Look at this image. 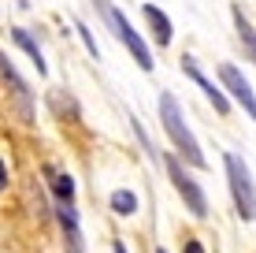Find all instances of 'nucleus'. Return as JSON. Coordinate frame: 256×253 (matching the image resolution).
<instances>
[{
    "label": "nucleus",
    "mask_w": 256,
    "mask_h": 253,
    "mask_svg": "<svg viewBox=\"0 0 256 253\" xmlns=\"http://www.w3.org/2000/svg\"><path fill=\"white\" fill-rule=\"evenodd\" d=\"M48 108L56 112L60 119H78L82 112H78V101L70 97V93H64V90H52L48 93Z\"/></svg>",
    "instance_id": "nucleus-13"
},
{
    "label": "nucleus",
    "mask_w": 256,
    "mask_h": 253,
    "mask_svg": "<svg viewBox=\"0 0 256 253\" xmlns=\"http://www.w3.org/2000/svg\"><path fill=\"white\" fill-rule=\"evenodd\" d=\"M141 15H145V23H148V34H152L156 49H167V45H171L174 26H171V19H167V12H164V8L145 4V8H141Z\"/></svg>",
    "instance_id": "nucleus-10"
},
{
    "label": "nucleus",
    "mask_w": 256,
    "mask_h": 253,
    "mask_svg": "<svg viewBox=\"0 0 256 253\" xmlns=\"http://www.w3.org/2000/svg\"><path fill=\"white\" fill-rule=\"evenodd\" d=\"M112 253H130V249H126V242H122V238H116V242H112Z\"/></svg>",
    "instance_id": "nucleus-18"
},
{
    "label": "nucleus",
    "mask_w": 256,
    "mask_h": 253,
    "mask_svg": "<svg viewBox=\"0 0 256 253\" xmlns=\"http://www.w3.org/2000/svg\"><path fill=\"white\" fill-rule=\"evenodd\" d=\"M156 112H160V127L167 134V142H171V149L182 156V160L190 164V168H208L204 160V149H200V142L193 138V130L186 123V112H182V104L174 93H160V101H156Z\"/></svg>",
    "instance_id": "nucleus-1"
},
{
    "label": "nucleus",
    "mask_w": 256,
    "mask_h": 253,
    "mask_svg": "<svg viewBox=\"0 0 256 253\" xmlns=\"http://www.w3.org/2000/svg\"><path fill=\"white\" fill-rule=\"evenodd\" d=\"M4 190H8V164L0 160V194H4Z\"/></svg>",
    "instance_id": "nucleus-17"
},
{
    "label": "nucleus",
    "mask_w": 256,
    "mask_h": 253,
    "mask_svg": "<svg viewBox=\"0 0 256 253\" xmlns=\"http://www.w3.org/2000/svg\"><path fill=\"white\" fill-rule=\"evenodd\" d=\"M45 179L52 182V197H56V201L74 205V179L64 175V171H52V168H45Z\"/></svg>",
    "instance_id": "nucleus-12"
},
{
    "label": "nucleus",
    "mask_w": 256,
    "mask_h": 253,
    "mask_svg": "<svg viewBox=\"0 0 256 253\" xmlns=\"http://www.w3.org/2000/svg\"><path fill=\"white\" fill-rule=\"evenodd\" d=\"M0 86L8 90V97H12V108L15 116L22 119V123H34V93L30 86H26V78L15 71V64L0 52Z\"/></svg>",
    "instance_id": "nucleus-5"
},
{
    "label": "nucleus",
    "mask_w": 256,
    "mask_h": 253,
    "mask_svg": "<svg viewBox=\"0 0 256 253\" xmlns=\"http://www.w3.org/2000/svg\"><path fill=\"white\" fill-rule=\"evenodd\" d=\"M93 8H96V15H100V23L112 30V38H116L119 45H126V52L134 56V64L141 67V71H152V67H156L152 49H148V41L134 30V23H130L112 0H93Z\"/></svg>",
    "instance_id": "nucleus-2"
},
{
    "label": "nucleus",
    "mask_w": 256,
    "mask_h": 253,
    "mask_svg": "<svg viewBox=\"0 0 256 253\" xmlns=\"http://www.w3.org/2000/svg\"><path fill=\"white\" fill-rule=\"evenodd\" d=\"M12 41H15V45H19V49H22V52H26V56H30V60H34V67H38V75L45 78V75H48V64H45V52H41L38 38H34L30 30H22V26H12Z\"/></svg>",
    "instance_id": "nucleus-11"
},
{
    "label": "nucleus",
    "mask_w": 256,
    "mask_h": 253,
    "mask_svg": "<svg viewBox=\"0 0 256 253\" xmlns=\"http://www.w3.org/2000/svg\"><path fill=\"white\" fill-rule=\"evenodd\" d=\"M112 212L116 216H134L138 212V194L134 190H116V194H112Z\"/></svg>",
    "instance_id": "nucleus-14"
},
{
    "label": "nucleus",
    "mask_w": 256,
    "mask_h": 253,
    "mask_svg": "<svg viewBox=\"0 0 256 253\" xmlns=\"http://www.w3.org/2000/svg\"><path fill=\"white\" fill-rule=\"evenodd\" d=\"M74 30H78V38L86 41L90 56H93V60H100V49H96V41H93V34H90V26H86V23H74Z\"/></svg>",
    "instance_id": "nucleus-15"
},
{
    "label": "nucleus",
    "mask_w": 256,
    "mask_h": 253,
    "mask_svg": "<svg viewBox=\"0 0 256 253\" xmlns=\"http://www.w3.org/2000/svg\"><path fill=\"white\" fill-rule=\"evenodd\" d=\"M190 164L182 160L178 153H164V175L171 179V186L178 190L182 205H186V212L193 220H208V197H204V186H200L197 179L190 175Z\"/></svg>",
    "instance_id": "nucleus-4"
},
{
    "label": "nucleus",
    "mask_w": 256,
    "mask_h": 253,
    "mask_svg": "<svg viewBox=\"0 0 256 253\" xmlns=\"http://www.w3.org/2000/svg\"><path fill=\"white\" fill-rule=\"evenodd\" d=\"M182 253H208L200 238H182Z\"/></svg>",
    "instance_id": "nucleus-16"
},
{
    "label": "nucleus",
    "mask_w": 256,
    "mask_h": 253,
    "mask_svg": "<svg viewBox=\"0 0 256 253\" xmlns=\"http://www.w3.org/2000/svg\"><path fill=\"white\" fill-rule=\"evenodd\" d=\"M216 75H219V86L226 90V97L238 101V108H245V116H249L252 123H256V90L249 86V78L238 71L234 64H219V67H216Z\"/></svg>",
    "instance_id": "nucleus-6"
},
{
    "label": "nucleus",
    "mask_w": 256,
    "mask_h": 253,
    "mask_svg": "<svg viewBox=\"0 0 256 253\" xmlns=\"http://www.w3.org/2000/svg\"><path fill=\"white\" fill-rule=\"evenodd\" d=\"M230 19H234V34H238V45H242V52H245V60L256 67V26H252V19L245 15V8L242 4H234L230 8Z\"/></svg>",
    "instance_id": "nucleus-9"
},
{
    "label": "nucleus",
    "mask_w": 256,
    "mask_h": 253,
    "mask_svg": "<svg viewBox=\"0 0 256 253\" xmlns=\"http://www.w3.org/2000/svg\"><path fill=\"white\" fill-rule=\"evenodd\" d=\"M178 67H182V75H186L190 82L208 97V104L219 112V116H226V112H230V97H226V90H223V86H216V82H212V78L204 75V67L197 64V56H182V64H178Z\"/></svg>",
    "instance_id": "nucleus-7"
},
{
    "label": "nucleus",
    "mask_w": 256,
    "mask_h": 253,
    "mask_svg": "<svg viewBox=\"0 0 256 253\" xmlns=\"http://www.w3.org/2000/svg\"><path fill=\"white\" fill-rule=\"evenodd\" d=\"M223 171H226V186H230V201H234V212L242 223H252L256 220V179L249 171L242 153H223Z\"/></svg>",
    "instance_id": "nucleus-3"
},
{
    "label": "nucleus",
    "mask_w": 256,
    "mask_h": 253,
    "mask_svg": "<svg viewBox=\"0 0 256 253\" xmlns=\"http://www.w3.org/2000/svg\"><path fill=\"white\" fill-rule=\"evenodd\" d=\"M56 223H60V234H64V249L86 253V234H82V223H78V208L56 201Z\"/></svg>",
    "instance_id": "nucleus-8"
}]
</instances>
